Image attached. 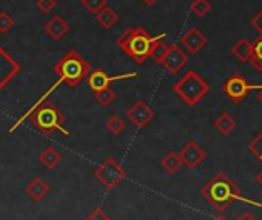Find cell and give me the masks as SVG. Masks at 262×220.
<instances>
[{"label": "cell", "mask_w": 262, "mask_h": 220, "mask_svg": "<svg viewBox=\"0 0 262 220\" xmlns=\"http://www.w3.org/2000/svg\"><path fill=\"white\" fill-rule=\"evenodd\" d=\"M30 120L31 125L39 130L40 133L50 136L56 131H59L60 134H63L65 137H70V131L68 128L65 127V116L60 109L54 105H51L48 100L42 102L40 105L37 106H31L28 109V113H25L10 130H8V134H11L13 131H16L25 120Z\"/></svg>", "instance_id": "7a4b0ae2"}, {"label": "cell", "mask_w": 262, "mask_h": 220, "mask_svg": "<svg viewBox=\"0 0 262 220\" xmlns=\"http://www.w3.org/2000/svg\"><path fill=\"white\" fill-rule=\"evenodd\" d=\"M25 192L27 195L34 200V202H42L48 197V194L51 192V185L43 180L42 177H34L31 179L27 186H25Z\"/></svg>", "instance_id": "9a60e30c"}, {"label": "cell", "mask_w": 262, "mask_h": 220, "mask_svg": "<svg viewBox=\"0 0 262 220\" xmlns=\"http://www.w3.org/2000/svg\"><path fill=\"white\" fill-rule=\"evenodd\" d=\"M184 166L182 159L179 156V153L170 151L167 153L162 159H161V168L167 173V174H176L179 173V169Z\"/></svg>", "instance_id": "e0dca14e"}, {"label": "cell", "mask_w": 262, "mask_h": 220, "mask_svg": "<svg viewBox=\"0 0 262 220\" xmlns=\"http://www.w3.org/2000/svg\"><path fill=\"white\" fill-rule=\"evenodd\" d=\"M256 182H257V183H259V185L262 186V171H260V173H259V174L256 176Z\"/></svg>", "instance_id": "e575fe53"}, {"label": "cell", "mask_w": 262, "mask_h": 220, "mask_svg": "<svg viewBox=\"0 0 262 220\" xmlns=\"http://www.w3.org/2000/svg\"><path fill=\"white\" fill-rule=\"evenodd\" d=\"M56 7L57 0H36V8L43 14H50Z\"/></svg>", "instance_id": "f1b7e54d"}, {"label": "cell", "mask_w": 262, "mask_h": 220, "mask_svg": "<svg viewBox=\"0 0 262 220\" xmlns=\"http://www.w3.org/2000/svg\"><path fill=\"white\" fill-rule=\"evenodd\" d=\"M251 51H253V45L250 40L247 39H241L237 43H234V46L231 48L233 56L239 60V62H248L251 57Z\"/></svg>", "instance_id": "ffe728a7"}, {"label": "cell", "mask_w": 262, "mask_h": 220, "mask_svg": "<svg viewBox=\"0 0 262 220\" xmlns=\"http://www.w3.org/2000/svg\"><path fill=\"white\" fill-rule=\"evenodd\" d=\"M39 162L47 168V169H54L57 168V165L62 162V154L53 148V146H47L40 154H39Z\"/></svg>", "instance_id": "ac0fdd59"}, {"label": "cell", "mask_w": 262, "mask_h": 220, "mask_svg": "<svg viewBox=\"0 0 262 220\" xmlns=\"http://www.w3.org/2000/svg\"><path fill=\"white\" fill-rule=\"evenodd\" d=\"M236 220H257L251 212H248V211H245V212H242Z\"/></svg>", "instance_id": "1f68e13d"}, {"label": "cell", "mask_w": 262, "mask_h": 220, "mask_svg": "<svg viewBox=\"0 0 262 220\" xmlns=\"http://www.w3.org/2000/svg\"><path fill=\"white\" fill-rule=\"evenodd\" d=\"M237 124L236 119L233 116H230L228 113H222L216 120H214V128L221 136H230L234 130H236Z\"/></svg>", "instance_id": "d6986e66"}, {"label": "cell", "mask_w": 262, "mask_h": 220, "mask_svg": "<svg viewBox=\"0 0 262 220\" xmlns=\"http://www.w3.org/2000/svg\"><path fill=\"white\" fill-rule=\"evenodd\" d=\"M248 148H250V153H251L259 162H262V131H259V133L251 139Z\"/></svg>", "instance_id": "4316f807"}, {"label": "cell", "mask_w": 262, "mask_h": 220, "mask_svg": "<svg viewBox=\"0 0 262 220\" xmlns=\"http://www.w3.org/2000/svg\"><path fill=\"white\" fill-rule=\"evenodd\" d=\"M22 65L19 60H16L2 45H0V92L2 89L20 74Z\"/></svg>", "instance_id": "52a82bcc"}, {"label": "cell", "mask_w": 262, "mask_h": 220, "mask_svg": "<svg viewBox=\"0 0 262 220\" xmlns=\"http://www.w3.org/2000/svg\"><path fill=\"white\" fill-rule=\"evenodd\" d=\"M251 45H253V51L248 62L256 71H262V36L257 37Z\"/></svg>", "instance_id": "7402d4cb"}, {"label": "cell", "mask_w": 262, "mask_h": 220, "mask_svg": "<svg viewBox=\"0 0 262 220\" xmlns=\"http://www.w3.org/2000/svg\"><path fill=\"white\" fill-rule=\"evenodd\" d=\"M94 177L106 189H113V188L119 186L126 179V169L122 166V163L119 160L105 159L94 169Z\"/></svg>", "instance_id": "8992f818"}, {"label": "cell", "mask_w": 262, "mask_h": 220, "mask_svg": "<svg viewBox=\"0 0 262 220\" xmlns=\"http://www.w3.org/2000/svg\"><path fill=\"white\" fill-rule=\"evenodd\" d=\"M126 117L136 128H145L155 119V109L145 100H138L126 111Z\"/></svg>", "instance_id": "ba28073f"}, {"label": "cell", "mask_w": 262, "mask_h": 220, "mask_svg": "<svg viewBox=\"0 0 262 220\" xmlns=\"http://www.w3.org/2000/svg\"><path fill=\"white\" fill-rule=\"evenodd\" d=\"M142 2H144L147 7H155V5L159 2V0H142Z\"/></svg>", "instance_id": "836d02e7"}, {"label": "cell", "mask_w": 262, "mask_h": 220, "mask_svg": "<svg viewBox=\"0 0 262 220\" xmlns=\"http://www.w3.org/2000/svg\"><path fill=\"white\" fill-rule=\"evenodd\" d=\"M80 5L91 14H97L100 10L108 7V0H80Z\"/></svg>", "instance_id": "484cf974"}, {"label": "cell", "mask_w": 262, "mask_h": 220, "mask_svg": "<svg viewBox=\"0 0 262 220\" xmlns=\"http://www.w3.org/2000/svg\"><path fill=\"white\" fill-rule=\"evenodd\" d=\"M94 95H96L97 103H99V105H102V106H108V105H111V103L116 100V97H117L116 91H114V89H111V88L100 89V91L94 92Z\"/></svg>", "instance_id": "603a6c76"}, {"label": "cell", "mask_w": 262, "mask_h": 220, "mask_svg": "<svg viewBox=\"0 0 262 220\" xmlns=\"http://www.w3.org/2000/svg\"><path fill=\"white\" fill-rule=\"evenodd\" d=\"M168 46H170V45L164 43V42H162V39H161V40H158V42L153 45V50H151L150 57H151L156 63H159V65H161V62L164 60V57H165V54H167V51H168Z\"/></svg>", "instance_id": "d4e9b609"}, {"label": "cell", "mask_w": 262, "mask_h": 220, "mask_svg": "<svg viewBox=\"0 0 262 220\" xmlns=\"http://www.w3.org/2000/svg\"><path fill=\"white\" fill-rule=\"evenodd\" d=\"M85 220H114V218H111L102 208H96Z\"/></svg>", "instance_id": "f546056e"}, {"label": "cell", "mask_w": 262, "mask_h": 220, "mask_svg": "<svg viewBox=\"0 0 262 220\" xmlns=\"http://www.w3.org/2000/svg\"><path fill=\"white\" fill-rule=\"evenodd\" d=\"M13 27H14V19L7 11H0V33L7 34Z\"/></svg>", "instance_id": "83f0119b"}, {"label": "cell", "mask_w": 262, "mask_h": 220, "mask_svg": "<svg viewBox=\"0 0 262 220\" xmlns=\"http://www.w3.org/2000/svg\"><path fill=\"white\" fill-rule=\"evenodd\" d=\"M96 16V22L102 27V28H105V30H111L113 27H116L117 25V22L120 20V17H119V14L113 10V8H110V7H105L103 10H100L97 14H94Z\"/></svg>", "instance_id": "2e32d148"}, {"label": "cell", "mask_w": 262, "mask_h": 220, "mask_svg": "<svg viewBox=\"0 0 262 220\" xmlns=\"http://www.w3.org/2000/svg\"><path fill=\"white\" fill-rule=\"evenodd\" d=\"M105 127H106V130H108V133H110V134H113V136H119V134H122V133L125 131L126 124H125V120H123L120 116H117V114H111V116L106 119Z\"/></svg>", "instance_id": "44dd1931"}, {"label": "cell", "mask_w": 262, "mask_h": 220, "mask_svg": "<svg viewBox=\"0 0 262 220\" xmlns=\"http://www.w3.org/2000/svg\"><path fill=\"white\" fill-rule=\"evenodd\" d=\"M164 37H167V34L150 36L144 28H126L117 39V46L129 59L144 63L150 57L153 45Z\"/></svg>", "instance_id": "3957f363"}, {"label": "cell", "mask_w": 262, "mask_h": 220, "mask_svg": "<svg viewBox=\"0 0 262 220\" xmlns=\"http://www.w3.org/2000/svg\"><path fill=\"white\" fill-rule=\"evenodd\" d=\"M188 63V54L178 45H170L161 65L171 74H178Z\"/></svg>", "instance_id": "7c38bea8"}, {"label": "cell", "mask_w": 262, "mask_h": 220, "mask_svg": "<svg viewBox=\"0 0 262 220\" xmlns=\"http://www.w3.org/2000/svg\"><path fill=\"white\" fill-rule=\"evenodd\" d=\"M201 194L219 214H222L230 205H233L236 202L259 206V208L262 206L260 202L244 197L241 188L237 186V183L224 173H217L214 177H211L202 186Z\"/></svg>", "instance_id": "6da1fadb"}, {"label": "cell", "mask_w": 262, "mask_h": 220, "mask_svg": "<svg viewBox=\"0 0 262 220\" xmlns=\"http://www.w3.org/2000/svg\"><path fill=\"white\" fill-rule=\"evenodd\" d=\"M253 89V86L247 82L245 77L239 76V74H234L231 76L230 79H227V82L224 83V92L225 95L233 102V103H241L247 95L248 92Z\"/></svg>", "instance_id": "30bf717a"}, {"label": "cell", "mask_w": 262, "mask_h": 220, "mask_svg": "<svg viewBox=\"0 0 262 220\" xmlns=\"http://www.w3.org/2000/svg\"><path fill=\"white\" fill-rule=\"evenodd\" d=\"M179 156L182 159V163L187 165L190 169H196L205 159L207 153L205 150L196 142V140H188L179 151Z\"/></svg>", "instance_id": "8fae6325"}, {"label": "cell", "mask_w": 262, "mask_h": 220, "mask_svg": "<svg viewBox=\"0 0 262 220\" xmlns=\"http://www.w3.org/2000/svg\"><path fill=\"white\" fill-rule=\"evenodd\" d=\"M173 92L185 105L194 106L210 92V85L201 74H198L194 69H190L174 83Z\"/></svg>", "instance_id": "5b68a950"}, {"label": "cell", "mask_w": 262, "mask_h": 220, "mask_svg": "<svg viewBox=\"0 0 262 220\" xmlns=\"http://www.w3.org/2000/svg\"><path fill=\"white\" fill-rule=\"evenodd\" d=\"M43 30H45L47 36H48L51 40L57 42V40H62V39L70 33V23H68L63 17H60V16L56 14V16H53L48 22H45Z\"/></svg>", "instance_id": "5bb4252c"}, {"label": "cell", "mask_w": 262, "mask_h": 220, "mask_svg": "<svg viewBox=\"0 0 262 220\" xmlns=\"http://www.w3.org/2000/svg\"><path fill=\"white\" fill-rule=\"evenodd\" d=\"M53 71L59 76V80L62 83H67L70 88H74L91 72V65L83 59L80 53H77L76 50H70L54 65Z\"/></svg>", "instance_id": "277c9868"}, {"label": "cell", "mask_w": 262, "mask_h": 220, "mask_svg": "<svg viewBox=\"0 0 262 220\" xmlns=\"http://www.w3.org/2000/svg\"><path fill=\"white\" fill-rule=\"evenodd\" d=\"M253 89H257V91H259V94H257V100L262 103V85H259V86H253Z\"/></svg>", "instance_id": "d6a6232c"}, {"label": "cell", "mask_w": 262, "mask_h": 220, "mask_svg": "<svg viewBox=\"0 0 262 220\" xmlns=\"http://www.w3.org/2000/svg\"><path fill=\"white\" fill-rule=\"evenodd\" d=\"M250 23H251V27L262 36V10L256 14V16H253L251 17V20H250Z\"/></svg>", "instance_id": "4dcf8cb0"}, {"label": "cell", "mask_w": 262, "mask_h": 220, "mask_svg": "<svg viewBox=\"0 0 262 220\" xmlns=\"http://www.w3.org/2000/svg\"><path fill=\"white\" fill-rule=\"evenodd\" d=\"M208 43V37L198 28H190L184 33V36L181 37V46L184 50H187L188 54L196 56L201 53L202 48H205V45Z\"/></svg>", "instance_id": "4fadbf2b"}, {"label": "cell", "mask_w": 262, "mask_h": 220, "mask_svg": "<svg viewBox=\"0 0 262 220\" xmlns=\"http://www.w3.org/2000/svg\"><path fill=\"white\" fill-rule=\"evenodd\" d=\"M213 220H230V218H227V217H224V215H219V217H216V218H213Z\"/></svg>", "instance_id": "d590c367"}, {"label": "cell", "mask_w": 262, "mask_h": 220, "mask_svg": "<svg viewBox=\"0 0 262 220\" xmlns=\"http://www.w3.org/2000/svg\"><path fill=\"white\" fill-rule=\"evenodd\" d=\"M190 8L194 13V16H198L199 19H204L211 11V4L208 0H193Z\"/></svg>", "instance_id": "cb8c5ba5"}, {"label": "cell", "mask_w": 262, "mask_h": 220, "mask_svg": "<svg viewBox=\"0 0 262 220\" xmlns=\"http://www.w3.org/2000/svg\"><path fill=\"white\" fill-rule=\"evenodd\" d=\"M138 77V72H126V74H117V76H110L106 71L103 69H96V71H91L88 76H86V85L91 91L97 92L100 89H105V88H110V85L114 82V80H123V79H135Z\"/></svg>", "instance_id": "9c48e42d"}]
</instances>
